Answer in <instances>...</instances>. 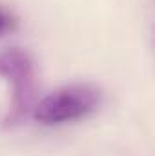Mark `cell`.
Here are the masks:
<instances>
[{
  "label": "cell",
  "instance_id": "obj_1",
  "mask_svg": "<svg viewBox=\"0 0 155 156\" xmlns=\"http://www.w3.org/2000/svg\"><path fill=\"white\" fill-rule=\"evenodd\" d=\"M102 104V89L95 83L78 82L47 93L33 107V116L42 125H62L93 115Z\"/></svg>",
  "mask_w": 155,
  "mask_h": 156
},
{
  "label": "cell",
  "instance_id": "obj_2",
  "mask_svg": "<svg viewBox=\"0 0 155 156\" xmlns=\"http://www.w3.org/2000/svg\"><path fill=\"white\" fill-rule=\"evenodd\" d=\"M0 76L13 87L11 111L7 120L11 123L26 118L35 107L37 71L31 55L20 47H7L0 53Z\"/></svg>",
  "mask_w": 155,
  "mask_h": 156
},
{
  "label": "cell",
  "instance_id": "obj_3",
  "mask_svg": "<svg viewBox=\"0 0 155 156\" xmlns=\"http://www.w3.org/2000/svg\"><path fill=\"white\" fill-rule=\"evenodd\" d=\"M11 27H13V16L4 7H0V35H4L6 31H9Z\"/></svg>",
  "mask_w": 155,
  "mask_h": 156
}]
</instances>
